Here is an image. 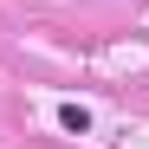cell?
Returning <instances> with one entry per match:
<instances>
[{"instance_id": "obj_1", "label": "cell", "mask_w": 149, "mask_h": 149, "mask_svg": "<svg viewBox=\"0 0 149 149\" xmlns=\"http://www.w3.org/2000/svg\"><path fill=\"white\" fill-rule=\"evenodd\" d=\"M58 130H65V136H84V130H91V110H84V104H58Z\"/></svg>"}]
</instances>
